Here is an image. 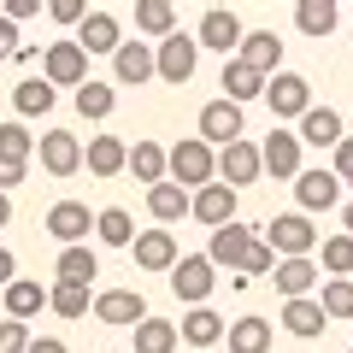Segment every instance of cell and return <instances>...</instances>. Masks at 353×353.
<instances>
[{
  "instance_id": "1",
  "label": "cell",
  "mask_w": 353,
  "mask_h": 353,
  "mask_svg": "<svg viewBox=\"0 0 353 353\" xmlns=\"http://www.w3.org/2000/svg\"><path fill=\"white\" fill-rule=\"evenodd\" d=\"M171 183H176V189H189V194H201L206 183H218V153L206 148L201 136H183L171 148Z\"/></svg>"
},
{
  "instance_id": "2",
  "label": "cell",
  "mask_w": 353,
  "mask_h": 353,
  "mask_svg": "<svg viewBox=\"0 0 353 353\" xmlns=\"http://www.w3.org/2000/svg\"><path fill=\"white\" fill-rule=\"evenodd\" d=\"M265 248L277 253V259H312V248H318L312 218H306V212H283V218H271V224H265Z\"/></svg>"
},
{
  "instance_id": "3",
  "label": "cell",
  "mask_w": 353,
  "mask_h": 353,
  "mask_svg": "<svg viewBox=\"0 0 353 353\" xmlns=\"http://www.w3.org/2000/svg\"><path fill=\"white\" fill-rule=\"evenodd\" d=\"M41 77H48L53 88H83V83H88V53L77 48V36H71V41H53V48H48Z\"/></svg>"
},
{
  "instance_id": "4",
  "label": "cell",
  "mask_w": 353,
  "mask_h": 353,
  "mask_svg": "<svg viewBox=\"0 0 353 353\" xmlns=\"http://www.w3.org/2000/svg\"><path fill=\"white\" fill-rule=\"evenodd\" d=\"M265 101H271L277 118H306L312 112V83H306L301 71H277L271 83H265Z\"/></svg>"
},
{
  "instance_id": "5",
  "label": "cell",
  "mask_w": 353,
  "mask_h": 353,
  "mask_svg": "<svg viewBox=\"0 0 353 353\" xmlns=\"http://www.w3.org/2000/svg\"><path fill=\"white\" fill-rule=\"evenodd\" d=\"M212 271L218 265L206 259V253H189V259H176V271H171V294L176 301H189V306H206V294H212Z\"/></svg>"
},
{
  "instance_id": "6",
  "label": "cell",
  "mask_w": 353,
  "mask_h": 353,
  "mask_svg": "<svg viewBox=\"0 0 353 353\" xmlns=\"http://www.w3.org/2000/svg\"><path fill=\"white\" fill-rule=\"evenodd\" d=\"M194 41H201V48H212V53H224V59H230V53H241L248 30H241V18L230 12V6H212V12L201 18V36H194Z\"/></svg>"
},
{
  "instance_id": "7",
  "label": "cell",
  "mask_w": 353,
  "mask_h": 353,
  "mask_svg": "<svg viewBox=\"0 0 353 353\" xmlns=\"http://www.w3.org/2000/svg\"><path fill=\"white\" fill-rule=\"evenodd\" d=\"M83 141L71 136V130H48V136H41V171L48 176H77L83 171Z\"/></svg>"
},
{
  "instance_id": "8",
  "label": "cell",
  "mask_w": 353,
  "mask_h": 353,
  "mask_svg": "<svg viewBox=\"0 0 353 353\" xmlns=\"http://www.w3.org/2000/svg\"><path fill=\"white\" fill-rule=\"evenodd\" d=\"M94 318L118 324V330H136V324H148V301L136 289H106V294H94Z\"/></svg>"
},
{
  "instance_id": "9",
  "label": "cell",
  "mask_w": 353,
  "mask_h": 353,
  "mask_svg": "<svg viewBox=\"0 0 353 353\" xmlns=\"http://www.w3.org/2000/svg\"><path fill=\"white\" fill-rule=\"evenodd\" d=\"M201 141L206 148L218 141V153H224L230 141H241V106L236 101H206L201 106Z\"/></svg>"
},
{
  "instance_id": "10",
  "label": "cell",
  "mask_w": 353,
  "mask_h": 353,
  "mask_svg": "<svg viewBox=\"0 0 353 353\" xmlns=\"http://www.w3.org/2000/svg\"><path fill=\"white\" fill-rule=\"evenodd\" d=\"M265 171V153L253 148V141H230L224 153H218V176H224L230 189H248V183H259Z\"/></svg>"
},
{
  "instance_id": "11",
  "label": "cell",
  "mask_w": 353,
  "mask_h": 353,
  "mask_svg": "<svg viewBox=\"0 0 353 353\" xmlns=\"http://www.w3.org/2000/svg\"><path fill=\"white\" fill-rule=\"evenodd\" d=\"M194 59H201V41H194V36H183V30L159 41V77H165V83H176V88H183V83L194 77Z\"/></svg>"
},
{
  "instance_id": "12",
  "label": "cell",
  "mask_w": 353,
  "mask_h": 353,
  "mask_svg": "<svg viewBox=\"0 0 353 353\" xmlns=\"http://www.w3.org/2000/svg\"><path fill=\"white\" fill-rule=\"evenodd\" d=\"M341 194V176L336 171H301L294 176V201H301V212H330Z\"/></svg>"
},
{
  "instance_id": "13",
  "label": "cell",
  "mask_w": 353,
  "mask_h": 353,
  "mask_svg": "<svg viewBox=\"0 0 353 353\" xmlns=\"http://www.w3.org/2000/svg\"><path fill=\"white\" fill-rule=\"evenodd\" d=\"M94 230V218H88V206L83 201H59L48 212V236L53 241H65V248H83V236Z\"/></svg>"
},
{
  "instance_id": "14",
  "label": "cell",
  "mask_w": 353,
  "mask_h": 353,
  "mask_svg": "<svg viewBox=\"0 0 353 353\" xmlns=\"http://www.w3.org/2000/svg\"><path fill=\"white\" fill-rule=\"evenodd\" d=\"M77 48H83V53H118V48H124V36H118V18L94 6V12L77 24Z\"/></svg>"
},
{
  "instance_id": "15",
  "label": "cell",
  "mask_w": 353,
  "mask_h": 353,
  "mask_svg": "<svg viewBox=\"0 0 353 353\" xmlns=\"http://www.w3.org/2000/svg\"><path fill=\"white\" fill-rule=\"evenodd\" d=\"M194 218H201L206 230L236 224V189H230V183H206V189L194 194Z\"/></svg>"
},
{
  "instance_id": "16",
  "label": "cell",
  "mask_w": 353,
  "mask_h": 353,
  "mask_svg": "<svg viewBox=\"0 0 353 353\" xmlns=\"http://www.w3.org/2000/svg\"><path fill=\"white\" fill-rule=\"evenodd\" d=\"M253 230L248 224H224V230H212V248H206V259L212 265H230V271H241V259H248V248H253Z\"/></svg>"
},
{
  "instance_id": "17",
  "label": "cell",
  "mask_w": 353,
  "mask_h": 353,
  "mask_svg": "<svg viewBox=\"0 0 353 353\" xmlns=\"http://www.w3.org/2000/svg\"><path fill=\"white\" fill-rule=\"evenodd\" d=\"M112 71H118V83H148V77H159V53L148 41H124L112 53Z\"/></svg>"
},
{
  "instance_id": "18",
  "label": "cell",
  "mask_w": 353,
  "mask_h": 353,
  "mask_svg": "<svg viewBox=\"0 0 353 353\" xmlns=\"http://www.w3.org/2000/svg\"><path fill=\"white\" fill-rule=\"evenodd\" d=\"M271 283H277V294H283V301H312L318 265H312V259H277V271H271Z\"/></svg>"
},
{
  "instance_id": "19",
  "label": "cell",
  "mask_w": 353,
  "mask_h": 353,
  "mask_svg": "<svg viewBox=\"0 0 353 353\" xmlns=\"http://www.w3.org/2000/svg\"><path fill=\"white\" fill-rule=\"evenodd\" d=\"M136 265L141 271H176V236L171 230H141L136 236Z\"/></svg>"
},
{
  "instance_id": "20",
  "label": "cell",
  "mask_w": 353,
  "mask_h": 353,
  "mask_svg": "<svg viewBox=\"0 0 353 353\" xmlns=\"http://www.w3.org/2000/svg\"><path fill=\"white\" fill-rule=\"evenodd\" d=\"M259 153H265V171H271V176H301V136H289V130H271Z\"/></svg>"
},
{
  "instance_id": "21",
  "label": "cell",
  "mask_w": 353,
  "mask_h": 353,
  "mask_svg": "<svg viewBox=\"0 0 353 353\" xmlns=\"http://www.w3.org/2000/svg\"><path fill=\"white\" fill-rule=\"evenodd\" d=\"M130 171H136V183L159 189L165 176H171V153H165L159 141H136V148H130Z\"/></svg>"
},
{
  "instance_id": "22",
  "label": "cell",
  "mask_w": 353,
  "mask_h": 353,
  "mask_svg": "<svg viewBox=\"0 0 353 353\" xmlns=\"http://www.w3.org/2000/svg\"><path fill=\"white\" fill-rule=\"evenodd\" d=\"M241 65H253L259 77H277V59H283V41L271 36V30H253L248 41H241V53H236Z\"/></svg>"
},
{
  "instance_id": "23",
  "label": "cell",
  "mask_w": 353,
  "mask_h": 353,
  "mask_svg": "<svg viewBox=\"0 0 353 353\" xmlns=\"http://www.w3.org/2000/svg\"><path fill=\"white\" fill-rule=\"evenodd\" d=\"M148 212L159 218V224H176V218L194 212V194L176 189V183H159V189H148Z\"/></svg>"
},
{
  "instance_id": "24",
  "label": "cell",
  "mask_w": 353,
  "mask_h": 353,
  "mask_svg": "<svg viewBox=\"0 0 353 353\" xmlns=\"http://www.w3.org/2000/svg\"><path fill=\"white\" fill-rule=\"evenodd\" d=\"M301 141H312V148H341V112H330V106H312V112L301 118Z\"/></svg>"
},
{
  "instance_id": "25",
  "label": "cell",
  "mask_w": 353,
  "mask_h": 353,
  "mask_svg": "<svg viewBox=\"0 0 353 353\" xmlns=\"http://www.w3.org/2000/svg\"><path fill=\"white\" fill-rule=\"evenodd\" d=\"M88 171H94V176L130 171V148H124L118 136H94V141H88Z\"/></svg>"
},
{
  "instance_id": "26",
  "label": "cell",
  "mask_w": 353,
  "mask_h": 353,
  "mask_svg": "<svg viewBox=\"0 0 353 353\" xmlns=\"http://www.w3.org/2000/svg\"><path fill=\"white\" fill-rule=\"evenodd\" d=\"M176 336L194 341V347H212V341H224V318H218L212 306H194V312L176 324Z\"/></svg>"
},
{
  "instance_id": "27",
  "label": "cell",
  "mask_w": 353,
  "mask_h": 353,
  "mask_svg": "<svg viewBox=\"0 0 353 353\" xmlns=\"http://www.w3.org/2000/svg\"><path fill=\"white\" fill-rule=\"evenodd\" d=\"M265 83H271V77H259L253 71V65H241V59H230L224 65V101H253V94H265Z\"/></svg>"
},
{
  "instance_id": "28",
  "label": "cell",
  "mask_w": 353,
  "mask_h": 353,
  "mask_svg": "<svg viewBox=\"0 0 353 353\" xmlns=\"http://www.w3.org/2000/svg\"><path fill=\"white\" fill-rule=\"evenodd\" d=\"M283 324H289L294 336L312 341V336H324V330H330V318H324V306H318V301H283Z\"/></svg>"
},
{
  "instance_id": "29",
  "label": "cell",
  "mask_w": 353,
  "mask_h": 353,
  "mask_svg": "<svg viewBox=\"0 0 353 353\" xmlns=\"http://www.w3.org/2000/svg\"><path fill=\"white\" fill-rule=\"evenodd\" d=\"M48 306V289L41 283H30V277H18L12 289H6V318H18V324H30V318Z\"/></svg>"
},
{
  "instance_id": "30",
  "label": "cell",
  "mask_w": 353,
  "mask_h": 353,
  "mask_svg": "<svg viewBox=\"0 0 353 353\" xmlns=\"http://www.w3.org/2000/svg\"><path fill=\"white\" fill-rule=\"evenodd\" d=\"M136 30H141V36H176V6H171V0H141V6H136Z\"/></svg>"
},
{
  "instance_id": "31",
  "label": "cell",
  "mask_w": 353,
  "mask_h": 353,
  "mask_svg": "<svg viewBox=\"0 0 353 353\" xmlns=\"http://www.w3.org/2000/svg\"><path fill=\"white\" fill-rule=\"evenodd\" d=\"M94 236H101L106 248H136V224H130L124 206H106V212H94Z\"/></svg>"
},
{
  "instance_id": "32",
  "label": "cell",
  "mask_w": 353,
  "mask_h": 353,
  "mask_svg": "<svg viewBox=\"0 0 353 353\" xmlns=\"http://www.w3.org/2000/svg\"><path fill=\"white\" fill-rule=\"evenodd\" d=\"M12 106L24 118H41V112H53V83L48 77H24V83L12 88Z\"/></svg>"
},
{
  "instance_id": "33",
  "label": "cell",
  "mask_w": 353,
  "mask_h": 353,
  "mask_svg": "<svg viewBox=\"0 0 353 353\" xmlns=\"http://www.w3.org/2000/svg\"><path fill=\"white\" fill-rule=\"evenodd\" d=\"M271 347V324L265 318H236L230 324V353H265Z\"/></svg>"
},
{
  "instance_id": "34",
  "label": "cell",
  "mask_w": 353,
  "mask_h": 353,
  "mask_svg": "<svg viewBox=\"0 0 353 353\" xmlns=\"http://www.w3.org/2000/svg\"><path fill=\"white\" fill-rule=\"evenodd\" d=\"M53 277H59V283H83V289H88V277H101V265H94L88 248H65L59 265H53Z\"/></svg>"
},
{
  "instance_id": "35",
  "label": "cell",
  "mask_w": 353,
  "mask_h": 353,
  "mask_svg": "<svg viewBox=\"0 0 353 353\" xmlns=\"http://www.w3.org/2000/svg\"><path fill=\"white\" fill-rule=\"evenodd\" d=\"M294 24H301L306 36H330V30H336V0H301V6H294Z\"/></svg>"
},
{
  "instance_id": "36",
  "label": "cell",
  "mask_w": 353,
  "mask_h": 353,
  "mask_svg": "<svg viewBox=\"0 0 353 353\" xmlns=\"http://www.w3.org/2000/svg\"><path fill=\"white\" fill-rule=\"evenodd\" d=\"M112 106H118L112 83H94V77H88V83L77 88V112L83 118H112Z\"/></svg>"
},
{
  "instance_id": "37",
  "label": "cell",
  "mask_w": 353,
  "mask_h": 353,
  "mask_svg": "<svg viewBox=\"0 0 353 353\" xmlns=\"http://www.w3.org/2000/svg\"><path fill=\"white\" fill-rule=\"evenodd\" d=\"M130 336H136V353H171L176 347V324H165V318H148Z\"/></svg>"
},
{
  "instance_id": "38",
  "label": "cell",
  "mask_w": 353,
  "mask_h": 353,
  "mask_svg": "<svg viewBox=\"0 0 353 353\" xmlns=\"http://www.w3.org/2000/svg\"><path fill=\"white\" fill-rule=\"evenodd\" d=\"M318 306H324V318H347L353 324V277H330L324 294H318Z\"/></svg>"
},
{
  "instance_id": "39",
  "label": "cell",
  "mask_w": 353,
  "mask_h": 353,
  "mask_svg": "<svg viewBox=\"0 0 353 353\" xmlns=\"http://www.w3.org/2000/svg\"><path fill=\"white\" fill-rule=\"evenodd\" d=\"M48 306H53L59 318H83V312H88V289H83V283H53V289H48Z\"/></svg>"
},
{
  "instance_id": "40",
  "label": "cell",
  "mask_w": 353,
  "mask_h": 353,
  "mask_svg": "<svg viewBox=\"0 0 353 353\" xmlns=\"http://www.w3.org/2000/svg\"><path fill=\"white\" fill-rule=\"evenodd\" d=\"M271 271H277V253L265 248V241H253V248H248V259H241V271H236L230 283L241 289V283H253V277H271Z\"/></svg>"
},
{
  "instance_id": "41",
  "label": "cell",
  "mask_w": 353,
  "mask_h": 353,
  "mask_svg": "<svg viewBox=\"0 0 353 353\" xmlns=\"http://www.w3.org/2000/svg\"><path fill=\"white\" fill-rule=\"evenodd\" d=\"M324 271H330V277H353V236H347V230L324 241Z\"/></svg>"
},
{
  "instance_id": "42",
  "label": "cell",
  "mask_w": 353,
  "mask_h": 353,
  "mask_svg": "<svg viewBox=\"0 0 353 353\" xmlns=\"http://www.w3.org/2000/svg\"><path fill=\"white\" fill-rule=\"evenodd\" d=\"M30 153H36V136L24 124H0V159H24L30 165Z\"/></svg>"
},
{
  "instance_id": "43",
  "label": "cell",
  "mask_w": 353,
  "mask_h": 353,
  "mask_svg": "<svg viewBox=\"0 0 353 353\" xmlns=\"http://www.w3.org/2000/svg\"><path fill=\"white\" fill-rule=\"evenodd\" d=\"M0 353H30V324L6 318V324H0Z\"/></svg>"
},
{
  "instance_id": "44",
  "label": "cell",
  "mask_w": 353,
  "mask_h": 353,
  "mask_svg": "<svg viewBox=\"0 0 353 353\" xmlns=\"http://www.w3.org/2000/svg\"><path fill=\"white\" fill-rule=\"evenodd\" d=\"M48 18H59V24H83L88 0H48Z\"/></svg>"
},
{
  "instance_id": "45",
  "label": "cell",
  "mask_w": 353,
  "mask_h": 353,
  "mask_svg": "<svg viewBox=\"0 0 353 353\" xmlns=\"http://www.w3.org/2000/svg\"><path fill=\"white\" fill-rule=\"evenodd\" d=\"M41 12V0H6L0 6V18H12V24H24V18H36Z\"/></svg>"
},
{
  "instance_id": "46",
  "label": "cell",
  "mask_w": 353,
  "mask_h": 353,
  "mask_svg": "<svg viewBox=\"0 0 353 353\" xmlns=\"http://www.w3.org/2000/svg\"><path fill=\"white\" fill-rule=\"evenodd\" d=\"M24 171H30L24 159H0V194H6V189H18V183H24Z\"/></svg>"
},
{
  "instance_id": "47",
  "label": "cell",
  "mask_w": 353,
  "mask_h": 353,
  "mask_svg": "<svg viewBox=\"0 0 353 353\" xmlns=\"http://www.w3.org/2000/svg\"><path fill=\"white\" fill-rule=\"evenodd\" d=\"M0 59H18V24L0 18Z\"/></svg>"
},
{
  "instance_id": "48",
  "label": "cell",
  "mask_w": 353,
  "mask_h": 353,
  "mask_svg": "<svg viewBox=\"0 0 353 353\" xmlns=\"http://www.w3.org/2000/svg\"><path fill=\"white\" fill-rule=\"evenodd\" d=\"M336 176H341V183H353V136L336 148Z\"/></svg>"
},
{
  "instance_id": "49",
  "label": "cell",
  "mask_w": 353,
  "mask_h": 353,
  "mask_svg": "<svg viewBox=\"0 0 353 353\" xmlns=\"http://www.w3.org/2000/svg\"><path fill=\"white\" fill-rule=\"evenodd\" d=\"M30 353H71V347H65L59 336H36V341H30Z\"/></svg>"
},
{
  "instance_id": "50",
  "label": "cell",
  "mask_w": 353,
  "mask_h": 353,
  "mask_svg": "<svg viewBox=\"0 0 353 353\" xmlns=\"http://www.w3.org/2000/svg\"><path fill=\"white\" fill-rule=\"evenodd\" d=\"M12 271H18V259H12V253H6V248H0V289H12V283H18Z\"/></svg>"
},
{
  "instance_id": "51",
  "label": "cell",
  "mask_w": 353,
  "mask_h": 353,
  "mask_svg": "<svg viewBox=\"0 0 353 353\" xmlns=\"http://www.w3.org/2000/svg\"><path fill=\"white\" fill-rule=\"evenodd\" d=\"M12 224V201H6V194H0V230Z\"/></svg>"
},
{
  "instance_id": "52",
  "label": "cell",
  "mask_w": 353,
  "mask_h": 353,
  "mask_svg": "<svg viewBox=\"0 0 353 353\" xmlns=\"http://www.w3.org/2000/svg\"><path fill=\"white\" fill-rule=\"evenodd\" d=\"M341 224H347V236H353V206H347V212H341Z\"/></svg>"
}]
</instances>
